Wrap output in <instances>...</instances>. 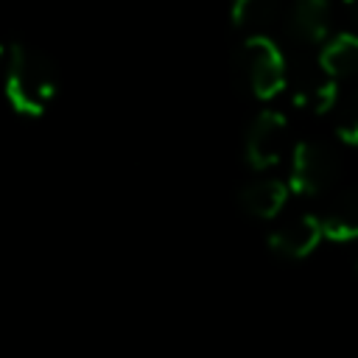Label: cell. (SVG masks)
Instances as JSON below:
<instances>
[{
	"label": "cell",
	"instance_id": "obj_1",
	"mask_svg": "<svg viewBox=\"0 0 358 358\" xmlns=\"http://www.w3.org/2000/svg\"><path fill=\"white\" fill-rule=\"evenodd\" d=\"M56 90L53 62L34 48L8 45L6 50V92L17 112L42 115Z\"/></svg>",
	"mask_w": 358,
	"mask_h": 358
},
{
	"label": "cell",
	"instance_id": "obj_2",
	"mask_svg": "<svg viewBox=\"0 0 358 358\" xmlns=\"http://www.w3.org/2000/svg\"><path fill=\"white\" fill-rule=\"evenodd\" d=\"M235 73L255 98H271L288 84V64L266 36H249L235 50Z\"/></svg>",
	"mask_w": 358,
	"mask_h": 358
},
{
	"label": "cell",
	"instance_id": "obj_3",
	"mask_svg": "<svg viewBox=\"0 0 358 358\" xmlns=\"http://www.w3.org/2000/svg\"><path fill=\"white\" fill-rule=\"evenodd\" d=\"M338 176V157L330 145L316 140H302L294 148V165H291V185L302 196H319L327 187H333Z\"/></svg>",
	"mask_w": 358,
	"mask_h": 358
},
{
	"label": "cell",
	"instance_id": "obj_4",
	"mask_svg": "<svg viewBox=\"0 0 358 358\" xmlns=\"http://www.w3.org/2000/svg\"><path fill=\"white\" fill-rule=\"evenodd\" d=\"M288 90L294 95V103L302 109H310L316 115L327 112L336 103V84L333 76L322 67V62L310 59H291L288 62Z\"/></svg>",
	"mask_w": 358,
	"mask_h": 358
},
{
	"label": "cell",
	"instance_id": "obj_5",
	"mask_svg": "<svg viewBox=\"0 0 358 358\" xmlns=\"http://www.w3.org/2000/svg\"><path fill=\"white\" fill-rule=\"evenodd\" d=\"M322 235H324L322 218L308 215V213H296V215L282 218L268 232V249L285 260H302L319 246Z\"/></svg>",
	"mask_w": 358,
	"mask_h": 358
},
{
	"label": "cell",
	"instance_id": "obj_6",
	"mask_svg": "<svg viewBox=\"0 0 358 358\" xmlns=\"http://www.w3.org/2000/svg\"><path fill=\"white\" fill-rule=\"evenodd\" d=\"M285 148V117L280 112H260L246 131V162L252 168H268Z\"/></svg>",
	"mask_w": 358,
	"mask_h": 358
},
{
	"label": "cell",
	"instance_id": "obj_7",
	"mask_svg": "<svg viewBox=\"0 0 358 358\" xmlns=\"http://www.w3.org/2000/svg\"><path fill=\"white\" fill-rule=\"evenodd\" d=\"M285 31L294 42H322L330 31V0H296L285 17Z\"/></svg>",
	"mask_w": 358,
	"mask_h": 358
},
{
	"label": "cell",
	"instance_id": "obj_8",
	"mask_svg": "<svg viewBox=\"0 0 358 358\" xmlns=\"http://www.w3.org/2000/svg\"><path fill=\"white\" fill-rule=\"evenodd\" d=\"M324 238L330 241H355L358 238V187L341 190L330 199L322 215Z\"/></svg>",
	"mask_w": 358,
	"mask_h": 358
},
{
	"label": "cell",
	"instance_id": "obj_9",
	"mask_svg": "<svg viewBox=\"0 0 358 358\" xmlns=\"http://www.w3.org/2000/svg\"><path fill=\"white\" fill-rule=\"evenodd\" d=\"M285 196H288V187L280 179H255L241 187L238 201H241V210L255 218H274L282 210Z\"/></svg>",
	"mask_w": 358,
	"mask_h": 358
},
{
	"label": "cell",
	"instance_id": "obj_10",
	"mask_svg": "<svg viewBox=\"0 0 358 358\" xmlns=\"http://www.w3.org/2000/svg\"><path fill=\"white\" fill-rule=\"evenodd\" d=\"M319 62L333 78H358V36L338 34L324 45Z\"/></svg>",
	"mask_w": 358,
	"mask_h": 358
},
{
	"label": "cell",
	"instance_id": "obj_11",
	"mask_svg": "<svg viewBox=\"0 0 358 358\" xmlns=\"http://www.w3.org/2000/svg\"><path fill=\"white\" fill-rule=\"evenodd\" d=\"M280 20V0H232V22L252 36H263Z\"/></svg>",
	"mask_w": 358,
	"mask_h": 358
},
{
	"label": "cell",
	"instance_id": "obj_12",
	"mask_svg": "<svg viewBox=\"0 0 358 358\" xmlns=\"http://www.w3.org/2000/svg\"><path fill=\"white\" fill-rule=\"evenodd\" d=\"M336 129H338L341 140L358 145V90L341 101L338 117H336Z\"/></svg>",
	"mask_w": 358,
	"mask_h": 358
},
{
	"label": "cell",
	"instance_id": "obj_13",
	"mask_svg": "<svg viewBox=\"0 0 358 358\" xmlns=\"http://www.w3.org/2000/svg\"><path fill=\"white\" fill-rule=\"evenodd\" d=\"M347 6H350V11H352V17L358 20V0H347Z\"/></svg>",
	"mask_w": 358,
	"mask_h": 358
},
{
	"label": "cell",
	"instance_id": "obj_14",
	"mask_svg": "<svg viewBox=\"0 0 358 358\" xmlns=\"http://www.w3.org/2000/svg\"><path fill=\"white\" fill-rule=\"evenodd\" d=\"M355 268H358V266H355Z\"/></svg>",
	"mask_w": 358,
	"mask_h": 358
}]
</instances>
